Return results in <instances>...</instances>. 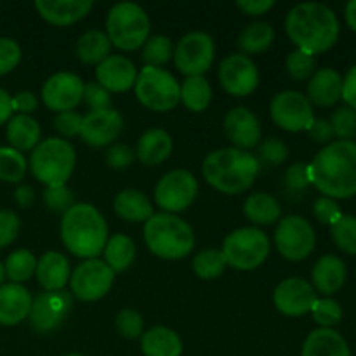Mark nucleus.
Here are the masks:
<instances>
[{
    "label": "nucleus",
    "mask_w": 356,
    "mask_h": 356,
    "mask_svg": "<svg viewBox=\"0 0 356 356\" xmlns=\"http://www.w3.org/2000/svg\"><path fill=\"white\" fill-rule=\"evenodd\" d=\"M226 264L225 256L218 249H205L198 252L193 259V271L202 280H214L222 275Z\"/></svg>",
    "instance_id": "nucleus-39"
},
{
    "label": "nucleus",
    "mask_w": 356,
    "mask_h": 356,
    "mask_svg": "<svg viewBox=\"0 0 356 356\" xmlns=\"http://www.w3.org/2000/svg\"><path fill=\"white\" fill-rule=\"evenodd\" d=\"M117 329L127 339H136L143 334V327H145V320L139 315L136 309H122L117 315Z\"/></svg>",
    "instance_id": "nucleus-46"
},
{
    "label": "nucleus",
    "mask_w": 356,
    "mask_h": 356,
    "mask_svg": "<svg viewBox=\"0 0 356 356\" xmlns=\"http://www.w3.org/2000/svg\"><path fill=\"white\" fill-rule=\"evenodd\" d=\"M343 79L334 68L316 70L308 83V99L316 106H332L341 99Z\"/></svg>",
    "instance_id": "nucleus-26"
},
{
    "label": "nucleus",
    "mask_w": 356,
    "mask_h": 356,
    "mask_svg": "<svg viewBox=\"0 0 356 356\" xmlns=\"http://www.w3.org/2000/svg\"><path fill=\"white\" fill-rule=\"evenodd\" d=\"M238 9L243 14H249V16H261V14L268 13L271 7L275 6L273 0H238L236 2Z\"/></svg>",
    "instance_id": "nucleus-58"
},
{
    "label": "nucleus",
    "mask_w": 356,
    "mask_h": 356,
    "mask_svg": "<svg viewBox=\"0 0 356 356\" xmlns=\"http://www.w3.org/2000/svg\"><path fill=\"white\" fill-rule=\"evenodd\" d=\"M198 195V183L191 172L176 169L167 172L155 188V200L167 214L183 212Z\"/></svg>",
    "instance_id": "nucleus-11"
},
{
    "label": "nucleus",
    "mask_w": 356,
    "mask_h": 356,
    "mask_svg": "<svg viewBox=\"0 0 356 356\" xmlns=\"http://www.w3.org/2000/svg\"><path fill=\"white\" fill-rule=\"evenodd\" d=\"M65 356H83V355H76V353H72V355H65Z\"/></svg>",
    "instance_id": "nucleus-63"
},
{
    "label": "nucleus",
    "mask_w": 356,
    "mask_h": 356,
    "mask_svg": "<svg viewBox=\"0 0 356 356\" xmlns=\"http://www.w3.org/2000/svg\"><path fill=\"white\" fill-rule=\"evenodd\" d=\"M330 125H332L334 136L341 141H350L356 136V110L350 106L337 108L330 117Z\"/></svg>",
    "instance_id": "nucleus-44"
},
{
    "label": "nucleus",
    "mask_w": 356,
    "mask_h": 356,
    "mask_svg": "<svg viewBox=\"0 0 356 356\" xmlns=\"http://www.w3.org/2000/svg\"><path fill=\"white\" fill-rule=\"evenodd\" d=\"M31 296L23 285L6 284L0 287V325L13 327L28 318Z\"/></svg>",
    "instance_id": "nucleus-23"
},
{
    "label": "nucleus",
    "mask_w": 356,
    "mask_h": 356,
    "mask_svg": "<svg viewBox=\"0 0 356 356\" xmlns=\"http://www.w3.org/2000/svg\"><path fill=\"white\" fill-rule=\"evenodd\" d=\"M308 134L309 138L316 143H330V139L334 138L332 125H330V122L325 120V118H315L313 124L309 125Z\"/></svg>",
    "instance_id": "nucleus-55"
},
{
    "label": "nucleus",
    "mask_w": 356,
    "mask_h": 356,
    "mask_svg": "<svg viewBox=\"0 0 356 356\" xmlns=\"http://www.w3.org/2000/svg\"><path fill=\"white\" fill-rule=\"evenodd\" d=\"M344 16H346V23L350 24L351 30L356 31V0H350V2L346 3Z\"/></svg>",
    "instance_id": "nucleus-61"
},
{
    "label": "nucleus",
    "mask_w": 356,
    "mask_h": 356,
    "mask_svg": "<svg viewBox=\"0 0 356 356\" xmlns=\"http://www.w3.org/2000/svg\"><path fill=\"white\" fill-rule=\"evenodd\" d=\"M106 35L111 45L122 51H136L149 38V17L134 2H118L106 17Z\"/></svg>",
    "instance_id": "nucleus-7"
},
{
    "label": "nucleus",
    "mask_w": 356,
    "mask_h": 356,
    "mask_svg": "<svg viewBox=\"0 0 356 356\" xmlns=\"http://www.w3.org/2000/svg\"><path fill=\"white\" fill-rule=\"evenodd\" d=\"M14 197H16V202L19 207L28 209L35 202V191L30 184H21V186H17V190L14 191Z\"/></svg>",
    "instance_id": "nucleus-59"
},
{
    "label": "nucleus",
    "mask_w": 356,
    "mask_h": 356,
    "mask_svg": "<svg viewBox=\"0 0 356 356\" xmlns=\"http://www.w3.org/2000/svg\"><path fill=\"white\" fill-rule=\"evenodd\" d=\"M225 132L233 143V148L243 152L254 148L261 141V124L249 108L236 106L229 110L225 118Z\"/></svg>",
    "instance_id": "nucleus-20"
},
{
    "label": "nucleus",
    "mask_w": 356,
    "mask_h": 356,
    "mask_svg": "<svg viewBox=\"0 0 356 356\" xmlns=\"http://www.w3.org/2000/svg\"><path fill=\"white\" fill-rule=\"evenodd\" d=\"M145 242L162 259H183L193 250L195 235L191 226L176 214H153L145 222Z\"/></svg>",
    "instance_id": "nucleus-5"
},
{
    "label": "nucleus",
    "mask_w": 356,
    "mask_h": 356,
    "mask_svg": "<svg viewBox=\"0 0 356 356\" xmlns=\"http://www.w3.org/2000/svg\"><path fill=\"white\" fill-rule=\"evenodd\" d=\"M270 113L275 124L289 132L308 131L315 120L313 106L305 94L298 90H284L271 99Z\"/></svg>",
    "instance_id": "nucleus-13"
},
{
    "label": "nucleus",
    "mask_w": 356,
    "mask_h": 356,
    "mask_svg": "<svg viewBox=\"0 0 356 356\" xmlns=\"http://www.w3.org/2000/svg\"><path fill=\"white\" fill-rule=\"evenodd\" d=\"M309 183L329 198L356 195V143L336 141L320 149L308 165Z\"/></svg>",
    "instance_id": "nucleus-1"
},
{
    "label": "nucleus",
    "mask_w": 356,
    "mask_h": 356,
    "mask_svg": "<svg viewBox=\"0 0 356 356\" xmlns=\"http://www.w3.org/2000/svg\"><path fill=\"white\" fill-rule=\"evenodd\" d=\"M275 40V30L270 23L256 21L243 28L238 35V47L245 54H259L264 52Z\"/></svg>",
    "instance_id": "nucleus-35"
},
{
    "label": "nucleus",
    "mask_w": 356,
    "mask_h": 356,
    "mask_svg": "<svg viewBox=\"0 0 356 356\" xmlns=\"http://www.w3.org/2000/svg\"><path fill=\"white\" fill-rule=\"evenodd\" d=\"M214 61V40L204 31L186 33L174 49V63L186 76H204Z\"/></svg>",
    "instance_id": "nucleus-12"
},
{
    "label": "nucleus",
    "mask_w": 356,
    "mask_h": 356,
    "mask_svg": "<svg viewBox=\"0 0 356 356\" xmlns=\"http://www.w3.org/2000/svg\"><path fill=\"white\" fill-rule=\"evenodd\" d=\"M21 61V47L16 40L0 37V75L13 72Z\"/></svg>",
    "instance_id": "nucleus-48"
},
{
    "label": "nucleus",
    "mask_w": 356,
    "mask_h": 356,
    "mask_svg": "<svg viewBox=\"0 0 356 356\" xmlns=\"http://www.w3.org/2000/svg\"><path fill=\"white\" fill-rule=\"evenodd\" d=\"M115 273L99 259H87L75 268L70 277V287L80 301L92 302L104 298L113 285Z\"/></svg>",
    "instance_id": "nucleus-14"
},
{
    "label": "nucleus",
    "mask_w": 356,
    "mask_h": 356,
    "mask_svg": "<svg viewBox=\"0 0 356 356\" xmlns=\"http://www.w3.org/2000/svg\"><path fill=\"white\" fill-rule=\"evenodd\" d=\"M136 159V152L127 145H113L108 148L106 153V163L111 167V169H117V170H124L134 162Z\"/></svg>",
    "instance_id": "nucleus-51"
},
{
    "label": "nucleus",
    "mask_w": 356,
    "mask_h": 356,
    "mask_svg": "<svg viewBox=\"0 0 356 356\" xmlns=\"http://www.w3.org/2000/svg\"><path fill=\"white\" fill-rule=\"evenodd\" d=\"M243 214L254 225L268 226L278 221V218L282 214V209L273 195L254 193L243 204Z\"/></svg>",
    "instance_id": "nucleus-32"
},
{
    "label": "nucleus",
    "mask_w": 356,
    "mask_h": 356,
    "mask_svg": "<svg viewBox=\"0 0 356 356\" xmlns=\"http://www.w3.org/2000/svg\"><path fill=\"white\" fill-rule=\"evenodd\" d=\"M19 218L13 211H0V249L10 245L19 233Z\"/></svg>",
    "instance_id": "nucleus-52"
},
{
    "label": "nucleus",
    "mask_w": 356,
    "mask_h": 356,
    "mask_svg": "<svg viewBox=\"0 0 356 356\" xmlns=\"http://www.w3.org/2000/svg\"><path fill=\"white\" fill-rule=\"evenodd\" d=\"M96 79L108 92H125L134 87L138 72L131 59L125 56H108L96 68Z\"/></svg>",
    "instance_id": "nucleus-21"
},
{
    "label": "nucleus",
    "mask_w": 356,
    "mask_h": 356,
    "mask_svg": "<svg viewBox=\"0 0 356 356\" xmlns=\"http://www.w3.org/2000/svg\"><path fill=\"white\" fill-rule=\"evenodd\" d=\"M122 129H124L122 115L113 108H108V110L89 111L83 115L79 136L89 146L103 148L120 136Z\"/></svg>",
    "instance_id": "nucleus-19"
},
{
    "label": "nucleus",
    "mask_w": 356,
    "mask_h": 356,
    "mask_svg": "<svg viewBox=\"0 0 356 356\" xmlns=\"http://www.w3.org/2000/svg\"><path fill=\"white\" fill-rule=\"evenodd\" d=\"M172 56V42H170L169 37H163V35L149 37L143 45V61L146 63V66L162 68V65H165Z\"/></svg>",
    "instance_id": "nucleus-40"
},
{
    "label": "nucleus",
    "mask_w": 356,
    "mask_h": 356,
    "mask_svg": "<svg viewBox=\"0 0 356 356\" xmlns=\"http://www.w3.org/2000/svg\"><path fill=\"white\" fill-rule=\"evenodd\" d=\"M83 80L72 72H58L45 80L42 87L44 104L52 111H72L82 101Z\"/></svg>",
    "instance_id": "nucleus-16"
},
{
    "label": "nucleus",
    "mask_w": 356,
    "mask_h": 356,
    "mask_svg": "<svg viewBox=\"0 0 356 356\" xmlns=\"http://www.w3.org/2000/svg\"><path fill=\"white\" fill-rule=\"evenodd\" d=\"M26 159L10 146H0V179L6 183H19L26 174Z\"/></svg>",
    "instance_id": "nucleus-38"
},
{
    "label": "nucleus",
    "mask_w": 356,
    "mask_h": 356,
    "mask_svg": "<svg viewBox=\"0 0 356 356\" xmlns=\"http://www.w3.org/2000/svg\"><path fill=\"white\" fill-rule=\"evenodd\" d=\"M218 76L222 89L236 97L249 96L259 86L256 63L243 54H232L222 59Z\"/></svg>",
    "instance_id": "nucleus-15"
},
{
    "label": "nucleus",
    "mask_w": 356,
    "mask_h": 356,
    "mask_svg": "<svg viewBox=\"0 0 356 356\" xmlns=\"http://www.w3.org/2000/svg\"><path fill=\"white\" fill-rule=\"evenodd\" d=\"M13 111V97L0 87V125L10 120Z\"/></svg>",
    "instance_id": "nucleus-60"
},
{
    "label": "nucleus",
    "mask_w": 356,
    "mask_h": 356,
    "mask_svg": "<svg viewBox=\"0 0 356 356\" xmlns=\"http://www.w3.org/2000/svg\"><path fill=\"white\" fill-rule=\"evenodd\" d=\"M82 99L90 111H99V110H108V108H111L110 92H108L103 86H99L97 82L83 83Z\"/></svg>",
    "instance_id": "nucleus-47"
},
{
    "label": "nucleus",
    "mask_w": 356,
    "mask_h": 356,
    "mask_svg": "<svg viewBox=\"0 0 356 356\" xmlns=\"http://www.w3.org/2000/svg\"><path fill=\"white\" fill-rule=\"evenodd\" d=\"M212 89L205 76H186L181 83V101L191 111H204L211 104Z\"/></svg>",
    "instance_id": "nucleus-36"
},
{
    "label": "nucleus",
    "mask_w": 356,
    "mask_h": 356,
    "mask_svg": "<svg viewBox=\"0 0 356 356\" xmlns=\"http://www.w3.org/2000/svg\"><path fill=\"white\" fill-rule=\"evenodd\" d=\"M275 245L285 259L302 261L315 250V229L301 216H287L278 222Z\"/></svg>",
    "instance_id": "nucleus-10"
},
{
    "label": "nucleus",
    "mask_w": 356,
    "mask_h": 356,
    "mask_svg": "<svg viewBox=\"0 0 356 356\" xmlns=\"http://www.w3.org/2000/svg\"><path fill=\"white\" fill-rule=\"evenodd\" d=\"M205 181L226 195H238L249 190L259 172V160L238 148H221L209 153L202 167Z\"/></svg>",
    "instance_id": "nucleus-4"
},
{
    "label": "nucleus",
    "mask_w": 356,
    "mask_h": 356,
    "mask_svg": "<svg viewBox=\"0 0 356 356\" xmlns=\"http://www.w3.org/2000/svg\"><path fill=\"white\" fill-rule=\"evenodd\" d=\"M285 31L299 51L315 56L329 51L336 44L339 37V19L325 3H298L289 10Z\"/></svg>",
    "instance_id": "nucleus-2"
},
{
    "label": "nucleus",
    "mask_w": 356,
    "mask_h": 356,
    "mask_svg": "<svg viewBox=\"0 0 356 356\" xmlns=\"http://www.w3.org/2000/svg\"><path fill=\"white\" fill-rule=\"evenodd\" d=\"M285 183L292 191H301L309 186V176H308V165L306 163H294L285 172Z\"/></svg>",
    "instance_id": "nucleus-54"
},
{
    "label": "nucleus",
    "mask_w": 356,
    "mask_h": 356,
    "mask_svg": "<svg viewBox=\"0 0 356 356\" xmlns=\"http://www.w3.org/2000/svg\"><path fill=\"white\" fill-rule=\"evenodd\" d=\"M44 204L51 212L65 214L66 211H70L75 205V197H73L72 190H68L66 186L47 188L44 191Z\"/></svg>",
    "instance_id": "nucleus-45"
},
{
    "label": "nucleus",
    "mask_w": 356,
    "mask_h": 356,
    "mask_svg": "<svg viewBox=\"0 0 356 356\" xmlns=\"http://www.w3.org/2000/svg\"><path fill=\"white\" fill-rule=\"evenodd\" d=\"M3 278H6V270H3V264L0 263V287L3 285Z\"/></svg>",
    "instance_id": "nucleus-62"
},
{
    "label": "nucleus",
    "mask_w": 356,
    "mask_h": 356,
    "mask_svg": "<svg viewBox=\"0 0 356 356\" xmlns=\"http://www.w3.org/2000/svg\"><path fill=\"white\" fill-rule=\"evenodd\" d=\"M332 238L336 245L346 254L356 256V218L343 214L332 226Z\"/></svg>",
    "instance_id": "nucleus-41"
},
{
    "label": "nucleus",
    "mask_w": 356,
    "mask_h": 356,
    "mask_svg": "<svg viewBox=\"0 0 356 356\" xmlns=\"http://www.w3.org/2000/svg\"><path fill=\"white\" fill-rule=\"evenodd\" d=\"M115 212L122 219L129 222H146L153 216V205L143 191L139 190H122L115 197Z\"/></svg>",
    "instance_id": "nucleus-30"
},
{
    "label": "nucleus",
    "mask_w": 356,
    "mask_h": 356,
    "mask_svg": "<svg viewBox=\"0 0 356 356\" xmlns=\"http://www.w3.org/2000/svg\"><path fill=\"white\" fill-rule=\"evenodd\" d=\"M221 252L228 266L240 271L256 270L270 254V238L259 228H238L226 236Z\"/></svg>",
    "instance_id": "nucleus-8"
},
{
    "label": "nucleus",
    "mask_w": 356,
    "mask_h": 356,
    "mask_svg": "<svg viewBox=\"0 0 356 356\" xmlns=\"http://www.w3.org/2000/svg\"><path fill=\"white\" fill-rule=\"evenodd\" d=\"M7 141L17 152L33 149L40 143V125L30 115H14L7 122Z\"/></svg>",
    "instance_id": "nucleus-29"
},
{
    "label": "nucleus",
    "mask_w": 356,
    "mask_h": 356,
    "mask_svg": "<svg viewBox=\"0 0 356 356\" xmlns=\"http://www.w3.org/2000/svg\"><path fill=\"white\" fill-rule=\"evenodd\" d=\"M301 356H351V351L337 330L316 329L306 337Z\"/></svg>",
    "instance_id": "nucleus-28"
},
{
    "label": "nucleus",
    "mask_w": 356,
    "mask_h": 356,
    "mask_svg": "<svg viewBox=\"0 0 356 356\" xmlns=\"http://www.w3.org/2000/svg\"><path fill=\"white\" fill-rule=\"evenodd\" d=\"M313 212H315V218L318 219L320 222L330 226L343 216L339 211V205L329 197H320L318 200L315 202V205H313Z\"/></svg>",
    "instance_id": "nucleus-53"
},
{
    "label": "nucleus",
    "mask_w": 356,
    "mask_h": 356,
    "mask_svg": "<svg viewBox=\"0 0 356 356\" xmlns=\"http://www.w3.org/2000/svg\"><path fill=\"white\" fill-rule=\"evenodd\" d=\"M92 0H37L35 9L47 23L54 26H68L89 14Z\"/></svg>",
    "instance_id": "nucleus-22"
},
{
    "label": "nucleus",
    "mask_w": 356,
    "mask_h": 356,
    "mask_svg": "<svg viewBox=\"0 0 356 356\" xmlns=\"http://www.w3.org/2000/svg\"><path fill=\"white\" fill-rule=\"evenodd\" d=\"M111 42L104 31L90 30L76 40V58L86 65H99L110 56Z\"/></svg>",
    "instance_id": "nucleus-33"
},
{
    "label": "nucleus",
    "mask_w": 356,
    "mask_h": 356,
    "mask_svg": "<svg viewBox=\"0 0 356 356\" xmlns=\"http://www.w3.org/2000/svg\"><path fill=\"white\" fill-rule=\"evenodd\" d=\"M316 291L305 278H287L273 292V302L285 316H302L312 312L316 301Z\"/></svg>",
    "instance_id": "nucleus-18"
},
{
    "label": "nucleus",
    "mask_w": 356,
    "mask_h": 356,
    "mask_svg": "<svg viewBox=\"0 0 356 356\" xmlns=\"http://www.w3.org/2000/svg\"><path fill=\"white\" fill-rule=\"evenodd\" d=\"M341 97L348 103V106L356 110V65L348 70L346 76L343 80V90Z\"/></svg>",
    "instance_id": "nucleus-57"
},
{
    "label": "nucleus",
    "mask_w": 356,
    "mask_h": 356,
    "mask_svg": "<svg viewBox=\"0 0 356 356\" xmlns=\"http://www.w3.org/2000/svg\"><path fill=\"white\" fill-rule=\"evenodd\" d=\"M315 56L308 54L305 51H299L296 49L294 52L287 56L285 59V68H287V73L294 80H306L315 73Z\"/></svg>",
    "instance_id": "nucleus-43"
},
{
    "label": "nucleus",
    "mask_w": 356,
    "mask_h": 356,
    "mask_svg": "<svg viewBox=\"0 0 356 356\" xmlns=\"http://www.w3.org/2000/svg\"><path fill=\"white\" fill-rule=\"evenodd\" d=\"M313 320L322 325V329H330L343 320V308L332 298L316 299L312 308Z\"/></svg>",
    "instance_id": "nucleus-42"
},
{
    "label": "nucleus",
    "mask_w": 356,
    "mask_h": 356,
    "mask_svg": "<svg viewBox=\"0 0 356 356\" xmlns=\"http://www.w3.org/2000/svg\"><path fill=\"white\" fill-rule=\"evenodd\" d=\"M37 280L45 292H58L70 282V261L61 252H45L37 261Z\"/></svg>",
    "instance_id": "nucleus-25"
},
{
    "label": "nucleus",
    "mask_w": 356,
    "mask_h": 356,
    "mask_svg": "<svg viewBox=\"0 0 356 356\" xmlns=\"http://www.w3.org/2000/svg\"><path fill=\"white\" fill-rule=\"evenodd\" d=\"M346 275L348 271L344 261L332 254H327V256L320 257L313 266V289L325 296L336 294L346 282Z\"/></svg>",
    "instance_id": "nucleus-24"
},
{
    "label": "nucleus",
    "mask_w": 356,
    "mask_h": 356,
    "mask_svg": "<svg viewBox=\"0 0 356 356\" xmlns=\"http://www.w3.org/2000/svg\"><path fill=\"white\" fill-rule=\"evenodd\" d=\"M136 97L153 111H170L179 104L181 86L167 70L145 66L134 83Z\"/></svg>",
    "instance_id": "nucleus-9"
},
{
    "label": "nucleus",
    "mask_w": 356,
    "mask_h": 356,
    "mask_svg": "<svg viewBox=\"0 0 356 356\" xmlns=\"http://www.w3.org/2000/svg\"><path fill=\"white\" fill-rule=\"evenodd\" d=\"M259 156L266 163L280 165V163H284L285 160H287L289 148L284 141H280V139L270 138L259 145Z\"/></svg>",
    "instance_id": "nucleus-49"
},
{
    "label": "nucleus",
    "mask_w": 356,
    "mask_h": 356,
    "mask_svg": "<svg viewBox=\"0 0 356 356\" xmlns=\"http://www.w3.org/2000/svg\"><path fill=\"white\" fill-rule=\"evenodd\" d=\"M82 115L76 111H63L54 117V129L63 136V138H75L80 134L82 127Z\"/></svg>",
    "instance_id": "nucleus-50"
},
{
    "label": "nucleus",
    "mask_w": 356,
    "mask_h": 356,
    "mask_svg": "<svg viewBox=\"0 0 356 356\" xmlns=\"http://www.w3.org/2000/svg\"><path fill=\"white\" fill-rule=\"evenodd\" d=\"M172 153V138L163 129H149L139 138L136 146V156L145 165H159L165 162Z\"/></svg>",
    "instance_id": "nucleus-27"
},
{
    "label": "nucleus",
    "mask_w": 356,
    "mask_h": 356,
    "mask_svg": "<svg viewBox=\"0 0 356 356\" xmlns=\"http://www.w3.org/2000/svg\"><path fill=\"white\" fill-rule=\"evenodd\" d=\"M75 149L66 139H44L31 149V174L47 188L65 186L75 169Z\"/></svg>",
    "instance_id": "nucleus-6"
},
{
    "label": "nucleus",
    "mask_w": 356,
    "mask_h": 356,
    "mask_svg": "<svg viewBox=\"0 0 356 356\" xmlns=\"http://www.w3.org/2000/svg\"><path fill=\"white\" fill-rule=\"evenodd\" d=\"M104 259L110 270L113 273H122L127 270L136 259V245L132 242L131 236L127 235H113L108 238L106 245H104Z\"/></svg>",
    "instance_id": "nucleus-34"
},
{
    "label": "nucleus",
    "mask_w": 356,
    "mask_h": 356,
    "mask_svg": "<svg viewBox=\"0 0 356 356\" xmlns=\"http://www.w3.org/2000/svg\"><path fill=\"white\" fill-rule=\"evenodd\" d=\"M70 306H72V296L66 292H42L31 301L30 313H28L31 329L42 334L58 329L68 315Z\"/></svg>",
    "instance_id": "nucleus-17"
},
{
    "label": "nucleus",
    "mask_w": 356,
    "mask_h": 356,
    "mask_svg": "<svg viewBox=\"0 0 356 356\" xmlns=\"http://www.w3.org/2000/svg\"><path fill=\"white\" fill-rule=\"evenodd\" d=\"M37 96L30 90H21L13 97V110L21 111V115H28L37 110Z\"/></svg>",
    "instance_id": "nucleus-56"
},
{
    "label": "nucleus",
    "mask_w": 356,
    "mask_h": 356,
    "mask_svg": "<svg viewBox=\"0 0 356 356\" xmlns=\"http://www.w3.org/2000/svg\"><path fill=\"white\" fill-rule=\"evenodd\" d=\"M61 240L73 256L96 259L108 242V225L94 205L75 204L63 214Z\"/></svg>",
    "instance_id": "nucleus-3"
},
{
    "label": "nucleus",
    "mask_w": 356,
    "mask_h": 356,
    "mask_svg": "<svg viewBox=\"0 0 356 356\" xmlns=\"http://www.w3.org/2000/svg\"><path fill=\"white\" fill-rule=\"evenodd\" d=\"M141 350L145 356H181L183 343L174 330L153 327L143 334Z\"/></svg>",
    "instance_id": "nucleus-31"
},
{
    "label": "nucleus",
    "mask_w": 356,
    "mask_h": 356,
    "mask_svg": "<svg viewBox=\"0 0 356 356\" xmlns=\"http://www.w3.org/2000/svg\"><path fill=\"white\" fill-rule=\"evenodd\" d=\"M7 277L13 280V284H19L21 282L30 280L37 271V257L26 249L14 250L9 257H7L6 264H3Z\"/></svg>",
    "instance_id": "nucleus-37"
}]
</instances>
